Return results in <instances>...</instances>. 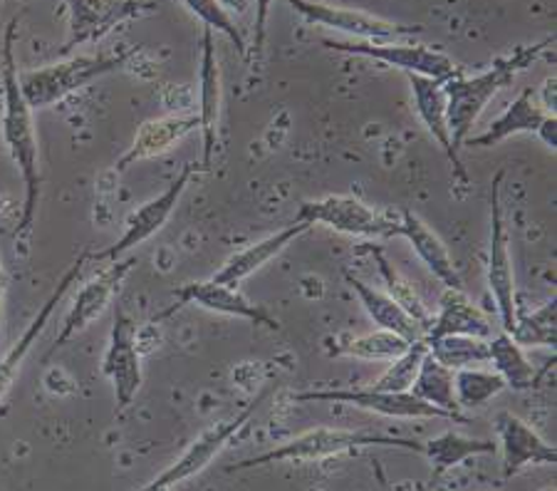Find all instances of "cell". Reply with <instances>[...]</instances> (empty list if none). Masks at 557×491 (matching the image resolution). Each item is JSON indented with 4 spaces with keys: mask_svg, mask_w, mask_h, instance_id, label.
Listing matches in <instances>:
<instances>
[{
    "mask_svg": "<svg viewBox=\"0 0 557 491\" xmlns=\"http://www.w3.org/2000/svg\"><path fill=\"white\" fill-rule=\"evenodd\" d=\"M137 56V48L120 50L114 56H72L67 60L52 62L38 70L17 75L23 97L33 110H45L65 100L72 93H79L97 79L127 67V62Z\"/></svg>",
    "mask_w": 557,
    "mask_h": 491,
    "instance_id": "4",
    "label": "cell"
},
{
    "mask_svg": "<svg viewBox=\"0 0 557 491\" xmlns=\"http://www.w3.org/2000/svg\"><path fill=\"white\" fill-rule=\"evenodd\" d=\"M555 85H557V77L550 75L541 87L535 89L537 102H541L545 114H553V118H555V112H557V89H555Z\"/></svg>",
    "mask_w": 557,
    "mask_h": 491,
    "instance_id": "37",
    "label": "cell"
},
{
    "mask_svg": "<svg viewBox=\"0 0 557 491\" xmlns=\"http://www.w3.org/2000/svg\"><path fill=\"white\" fill-rule=\"evenodd\" d=\"M275 0H256V17H253V60L260 62L265 50V40H268V15H271Z\"/></svg>",
    "mask_w": 557,
    "mask_h": 491,
    "instance_id": "36",
    "label": "cell"
},
{
    "mask_svg": "<svg viewBox=\"0 0 557 491\" xmlns=\"http://www.w3.org/2000/svg\"><path fill=\"white\" fill-rule=\"evenodd\" d=\"M506 172H498L491 182V241H488V291L496 300L500 326L510 333L516 326L518 298H516V275L513 258H510V236L503 217L500 186Z\"/></svg>",
    "mask_w": 557,
    "mask_h": 491,
    "instance_id": "9",
    "label": "cell"
},
{
    "mask_svg": "<svg viewBox=\"0 0 557 491\" xmlns=\"http://www.w3.org/2000/svg\"><path fill=\"white\" fill-rule=\"evenodd\" d=\"M429 355L436 363H442L448 370H466L479 368V365L488 363V341L471 335H444L426 341Z\"/></svg>",
    "mask_w": 557,
    "mask_h": 491,
    "instance_id": "31",
    "label": "cell"
},
{
    "mask_svg": "<svg viewBox=\"0 0 557 491\" xmlns=\"http://www.w3.org/2000/svg\"><path fill=\"white\" fill-rule=\"evenodd\" d=\"M543 491H555V487H545Z\"/></svg>",
    "mask_w": 557,
    "mask_h": 491,
    "instance_id": "41",
    "label": "cell"
},
{
    "mask_svg": "<svg viewBox=\"0 0 557 491\" xmlns=\"http://www.w3.org/2000/svg\"><path fill=\"white\" fill-rule=\"evenodd\" d=\"M5 296H8V273L0 258V355L5 351Z\"/></svg>",
    "mask_w": 557,
    "mask_h": 491,
    "instance_id": "38",
    "label": "cell"
},
{
    "mask_svg": "<svg viewBox=\"0 0 557 491\" xmlns=\"http://www.w3.org/2000/svg\"><path fill=\"white\" fill-rule=\"evenodd\" d=\"M132 266V258H120V261L107 263L100 273H95L92 279L79 289L75 300H72V306L65 312V318H62L60 333L55 335V343L50 345L48 357L52 353H58L60 347H65L75 335L85 333L95 320L102 318V312L116 296V291H120V285L127 279Z\"/></svg>",
    "mask_w": 557,
    "mask_h": 491,
    "instance_id": "12",
    "label": "cell"
},
{
    "mask_svg": "<svg viewBox=\"0 0 557 491\" xmlns=\"http://www.w3.org/2000/svg\"><path fill=\"white\" fill-rule=\"evenodd\" d=\"M547 114L541 107V102H537L535 89L528 87L506 107V112H503L498 120H493L488 124L486 132L473 134V137L463 142V147L488 149V147L500 145V142H506L510 137H518V134H537Z\"/></svg>",
    "mask_w": 557,
    "mask_h": 491,
    "instance_id": "22",
    "label": "cell"
},
{
    "mask_svg": "<svg viewBox=\"0 0 557 491\" xmlns=\"http://www.w3.org/2000/svg\"><path fill=\"white\" fill-rule=\"evenodd\" d=\"M263 400H265V392L263 395H258L256 400H250L248 407L240 409L236 417L211 425L199 440L188 444V450L172 464V467H166L157 479H151L149 484H144L139 491H169L176 484H182V481L201 475V471L209 467V464L219 457L223 450H226V444L233 440V437H236L250 422V417L256 415V409L260 407V402Z\"/></svg>",
    "mask_w": 557,
    "mask_h": 491,
    "instance_id": "8",
    "label": "cell"
},
{
    "mask_svg": "<svg viewBox=\"0 0 557 491\" xmlns=\"http://www.w3.org/2000/svg\"><path fill=\"white\" fill-rule=\"evenodd\" d=\"M409 392L411 395H417L419 400L429 402V405L444 409L448 415L469 419L461 409H458L456 392H454V370L444 368V365L436 363L429 353L424 357V363H421L414 385H411Z\"/></svg>",
    "mask_w": 557,
    "mask_h": 491,
    "instance_id": "28",
    "label": "cell"
},
{
    "mask_svg": "<svg viewBox=\"0 0 557 491\" xmlns=\"http://www.w3.org/2000/svg\"><path fill=\"white\" fill-rule=\"evenodd\" d=\"M409 85H411V95H414V107L419 120L424 122L426 132L434 137V142L442 147L444 155L448 157V162L454 164L456 174L466 179V172L461 167V159H458V151L451 145V130H448V120H446V93H444V83L431 77H421V75H407Z\"/></svg>",
    "mask_w": 557,
    "mask_h": 491,
    "instance_id": "23",
    "label": "cell"
},
{
    "mask_svg": "<svg viewBox=\"0 0 557 491\" xmlns=\"http://www.w3.org/2000/svg\"><path fill=\"white\" fill-rule=\"evenodd\" d=\"M310 229H312L310 223L293 221L290 226L275 231L273 236H265V238L256 241V244L240 248V251H236L231 258H226V263H223L219 271L213 273L211 281L226 283V285H238L240 281H246L248 275H253L256 271H260V268L271 263L273 258L281 256L285 248L293 244V241H298L302 234H308Z\"/></svg>",
    "mask_w": 557,
    "mask_h": 491,
    "instance_id": "21",
    "label": "cell"
},
{
    "mask_svg": "<svg viewBox=\"0 0 557 491\" xmlns=\"http://www.w3.org/2000/svg\"><path fill=\"white\" fill-rule=\"evenodd\" d=\"M295 13L302 15L310 25H320V28L339 30L349 35L347 40H399V38H414L421 33V25H404L386 21V17L364 13V11H349V8L327 5L322 0H285Z\"/></svg>",
    "mask_w": 557,
    "mask_h": 491,
    "instance_id": "11",
    "label": "cell"
},
{
    "mask_svg": "<svg viewBox=\"0 0 557 491\" xmlns=\"http://www.w3.org/2000/svg\"><path fill=\"white\" fill-rule=\"evenodd\" d=\"M70 5V38L60 52L67 56L77 45L102 40L116 25L144 17L157 11L149 0H67Z\"/></svg>",
    "mask_w": 557,
    "mask_h": 491,
    "instance_id": "14",
    "label": "cell"
},
{
    "mask_svg": "<svg viewBox=\"0 0 557 491\" xmlns=\"http://www.w3.org/2000/svg\"><path fill=\"white\" fill-rule=\"evenodd\" d=\"M357 251L359 254H370L374 258V263H376V268H380L382 279L386 283V293H389V296L397 300L399 306L407 310L409 316L414 318L421 328H424V333H429L431 320H434V316H431L429 308L424 306V300L419 298V293L414 291V285H411L407 279H404V275L397 271V268L389 263V258H386L374 244L359 246Z\"/></svg>",
    "mask_w": 557,
    "mask_h": 491,
    "instance_id": "29",
    "label": "cell"
},
{
    "mask_svg": "<svg viewBox=\"0 0 557 491\" xmlns=\"http://www.w3.org/2000/svg\"><path fill=\"white\" fill-rule=\"evenodd\" d=\"M102 372L112 380L116 413H124L141 388V351L139 328L124 308L114 310V323L107 345Z\"/></svg>",
    "mask_w": 557,
    "mask_h": 491,
    "instance_id": "13",
    "label": "cell"
},
{
    "mask_svg": "<svg viewBox=\"0 0 557 491\" xmlns=\"http://www.w3.org/2000/svg\"><path fill=\"white\" fill-rule=\"evenodd\" d=\"M488 363L493 365V372H498L503 382H506V388L516 392L533 390L537 380H541V375L533 368V363L528 360L523 347L506 330L488 337Z\"/></svg>",
    "mask_w": 557,
    "mask_h": 491,
    "instance_id": "27",
    "label": "cell"
},
{
    "mask_svg": "<svg viewBox=\"0 0 557 491\" xmlns=\"http://www.w3.org/2000/svg\"><path fill=\"white\" fill-rule=\"evenodd\" d=\"M196 130H199V118L196 114H169V118L147 120L137 130L132 147L116 162V172H127L137 162H147V159L166 155L176 142H182Z\"/></svg>",
    "mask_w": 557,
    "mask_h": 491,
    "instance_id": "20",
    "label": "cell"
},
{
    "mask_svg": "<svg viewBox=\"0 0 557 491\" xmlns=\"http://www.w3.org/2000/svg\"><path fill=\"white\" fill-rule=\"evenodd\" d=\"M15 30L17 17L8 23L3 33V60H0V79H3V118H0V132H3V142L8 155H11L13 164L17 167L23 179V213L17 221L15 238H25L33 231L35 217H38V204L42 192V176H40V149H38V134H35V120L33 107L25 102L21 83H17V60H15Z\"/></svg>",
    "mask_w": 557,
    "mask_h": 491,
    "instance_id": "1",
    "label": "cell"
},
{
    "mask_svg": "<svg viewBox=\"0 0 557 491\" xmlns=\"http://www.w3.org/2000/svg\"><path fill=\"white\" fill-rule=\"evenodd\" d=\"M330 50L345 52V56L370 58L384 65L397 67L407 75H421L446 83L461 73V67L446 56V52L429 48L421 42H397V40H322Z\"/></svg>",
    "mask_w": 557,
    "mask_h": 491,
    "instance_id": "5",
    "label": "cell"
},
{
    "mask_svg": "<svg viewBox=\"0 0 557 491\" xmlns=\"http://www.w3.org/2000/svg\"><path fill=\"white\" fill-rule=\"evenodd\" d=\"M409 341L397 333H389V330H372L367 335L357 337H345L335 345L332 355L343 357H355V360H367V363H392L397 360L401 353L409 351Z\"/></svg>",
    "mask_w": 557,
    "mask_h": 491,
    "instance_id": "30",
    "label": "cell"
},
{
    "mask_svg": "<svg viewBox=\"0 0 557 491\" xmlns=\"http://www.w3.org/2000/svg\"><path fill=\"white\" fill-rule=\"evenodd\" d=\"M199 130L203 137V159L201 169L209 172L215 155V142H219V122H221V105H223V83H221V65L219 52H215L213 30L203 28L201 33V75H199Z\"/></svg>",
    "mask_w": 557,
    "mask_h": 491,
    "instance_id": "18",
    "label": "cell"
},
{
    "mask_svg": "<svg viewBox=\"0 0 557 491\" xmlns=\"http://www.w3.org/2000/svg\"><path fill=\"white\" fill-rule=\"evenodd\" d=\"M293 402H330V405H347L364 409L392 419H446V422L466 425L469 419L454 417L429 402L419 400L411 392H386L374 388H349V390H308L293 392Z\"/></svg>",
    "mask_w": 557,
    "mask_h": 491,
    "instance_id": "7",
    "label": "cell"
},
{
    "mask_svg": "<svg viewBox=\"0 0 557 491\" xmlns=\"http://www.w3.org/2000/svg\"><path fill=\"white\" fill-rule=\"evenodd\" d=\"M219 3L226 8V11H238V13H246L248 8V0H219Z\"/></svg>",
    "mask_w": 557,
    "mask_h": 491,
    "instance_id": "40",
    "label": "cell"
},
{
    "mask_svg": "<svg viewBox=\"0 0 557 491\" xmlns=\"http://www.w3.org/2000/svg\"><path fill=\"white\" fill-rule=\"evenodd\" d=\"M345 281L349 289L355 291V296L362 303V308L367 316L372 318V323L380 328V330H389V333H397L401 337H407L409 343H417V341H424L426 333L424 328H421L414 318L409 316L407 310H404L397 300H394L389 293H382L372 289V285H367L364 281H359L357 275L352 273H345Z\"/></svg>",
    "mask_w": 557,
    "mask_h": 491,
    "instance_id": "25",
    "label": "cell"
},
{
    "mask_svg": "<svg viewBox=\"0 0 557 491\" xmlns=\"http://www.w3.org/2000/svg\"><path fill=\"white\" fill-rule=\"evenodd\" d=\"M444 335H471L488 341L493 335V326L486 312L475 306L473 300H469L463 291L446 289L424 341H434V337Z\"/></svg>",
    "mask_w": 557,
    "mask_h": 491,
    "instance_id": "24",
    "label": "cell"
},
{
    "mask_svg": "<svg viewBox=\"0 0 557 491\" xmlns=\"http://www.w3.org/2000/svg\"><path fill=\"white\" fill-rule=\"evenodd\" d=\"M429 353L426 341H417L409 345L407 353H401L397 360L389 363V368H386L380 378L374 380V390H386V392H409L411 385H414L417 375L421 363H424V357Z\"/></svg>",
    "mask_w": 557,
    "mask_h": 491,
    "instance_id": "35",
    "label": "cell"
},
{
    "mask_svg": "<svg viewBox=\"0 0 557 491\" xmlns=\"http://www.w3.org/2000/svg\"><path fill=\"white\" fill-rule=\"evenodd\" d=\"M550 45H555V38H545L533 45H518L510 56H503L493 60L488 70H483L479 75H463V70L451 79L444 83L446 93V120L448 130H451V145L456 151H461L463 142L471 137L473 124L486 110L488 102L496 97L503 87H508L513 79L525 73L528 67H533L541 60Z\"/></svg>",
    "mask_w": 557,
    "mask_h": 491,
    "instance_id": "2",
    "label": "cell"
},
{
    "mask_svg": "<svg viewBox=\"0 0 557 491\" xmlns=\"http://www.w3.org/2000/svg\"><path fill=\"white\" fill-rule=\"evenodd\" d=\"M87 256L89 254H83L75 263L70 266V271L58 281V289L52 291L50 298L42 303V308L38 310V316L33 318V323L25 328V333L11 345V351H3V355H0V402H3L8 397V392L13 390L17 375H21L30 351L38 345L40 335L45 333V328H48L52 312L58 310L62 300H65V296L72 291V285H77V281L83 279Z\"/></svg>",
    "mask_w": 557,
    "mask_h": 491,
    "instance_id": "16",
    "label": "cell"
},
{
    "mask_svg": "<svg viewBox=\"0 0 557 491\" xmlns=\"http://www.w3.org/2000/svg\"><path fill=\"white\" fill-rule=\"evenodd\" d=\"M295 221H305L310 226H325L345 236H394V219L384 217L382 211H376L370 204L357 199V196L345 194L305 201Z\"/></svg>",
    "mask_w": 557,
    "mask_h": 491,
    "instance_id": "10",
    "label": "cell"
},
{
    "mask_svg": "<svg viewBox=\"0 0 557 491\" xmlns=\"http://www.w3.org/2000/svg\"><path fill=\"white\" fill-rule=\"evenodd\" d=\"M496 430L503 452V479H513L528 467H550L557 464V450L545 442L525 419L513 413H500Z\"/></svg>",
    "mask_w": 557,
    "mask_h": 491,
    "instance_id": "17",
    "label": "cell"
},
{
    "mask_svg": "<svg viewBox=\"0 0 557 491\" xmlns=\"http://www.w3.org/2000/svg\"><path fill=\"white\" fill-rule=\"evenodd\" d=\"M199 172H201V167L186 164L182 172L176 174L174 182L166 186L164 192L157 194L154 199L144 201L141 207H137V209L129 213L127 223H124L122 236L116 238L112 246L102 248V251H97V254H92L89 258H92L95 263L120 261V258H124L129 251H134V248L141 246L144 241H149L151 236H157L159 231L166 226V221L174 217V211L178 207V201H182L184 192L188 189V184H191L194 174H199Z\"/></svg>",
    "mask_w": 557,
    "mask_h": 491,
    "instance_id": "6",
    "label": "cell"
},
{
    "mask_svg": "<svg viewBox=\"0 0 557 491\" xmlns=\"http://www.w3.org/2000/svg\"><path fill=\"white\" fill-rule=\"evenodd\" d=\"M496 446L498 444L493 440H473V437H463L454 430L431 437L429 442L421 444V454L431 464V484H436L451 469L461 467L463 462L483 457V454H493Z\"/></svg>",
    "mask_w": 557,
    "mask_h": 491,
    "instance_id": "26",
    "label": "cell"
},
{
    "mask_svg": "<svg viewBox=\"0 0 557 491\" xmlns=\"http://www.w3.org/2000/svg\"><path fill=\"white\" fill-rule=\"evenodd\" d=\"M535 137L541 139L547 149L555 151L557 149V118H553V114H547Z\"/></svg>",
    "mask_w": 557,
    "mask_h": 491,
    "instance_id": "39",
    "label": "cell"
},
{
    "mask_svg": "<svg viewBox=\"0 0 557 491\" xmlns=\"http://www.w3.org/2000/svg\"><path fill=\"white\" fill-rule=\"evenodd\" d=\"M506 388V382L498 372L483 368H466L454 372V392L458 409H481L493 397H498Z\"/></svg>",
    "mask_w": 557,
    "mask_h": 491,
    "instance_id": "32",
    "label": "cell"
},
{
    "mask_svg": "<svg viewBox=\"0 0 557 491\" xmlns=\"http://www.w3.org/2000/svg\"><path fill=\"white\" fill-rule=\"evenodd\" d=\"M555 316H557V300H547L535 312H516V326L510 330V337L520 345V347H547V351L555 353V343H557V326H555Z\"/></svg>",
    "mask_w": 557,
    "mask_h": 491,
    "instance_id": "33",
    "label": "cell"
},
{
    "mask_svg": "<svg viewBox=\"0 0 557 491\" xmlns=\"http://www.w3.org/2000/svg\"><path fill=\"white\" fill-rule=\"evenodd\" d=\"M184 306H199L209 312H219V316H231V318H244L253 326H263L268 330H281L277 318L271 316L263 306H258L244 293L238 291V285H226L215 281H191L184 283L182 289L174 293V306L169 308L164 316H172L174 310ZM161 316V318H164Z\"/></svg>",
    "mask_w": 557,
    "mask_h": 491,
    "instance_id": "15",
    "label": "cell"
},
{
    "mask_svg": "<svg viewBox=\"0 0 557 491\" xmlns=\"http://www.w3.org/2000/svg\"><path fill=\"white\" fill-rule=\"evenodd\" d=\"M188 13H194L203 23V28L215 30L233 42V48L238 50V56H248V45L244 38V30L238 28V23L233 21L231 13L223 8L219 0H178Z\"/></svg>",
    "mask_w": 557,
    "mask_h": 491,
    "instance_id": "34",
    "label": "cell"
},
{
    "mask_svg": "<svg viewBox=\"0 0 557 491\" xmlns=\"http://www.w3.org/2000/svg\"><path fill=\"white\" fill-rule=\"evenodd\" d=\"M362 446H394V450H407L421 454V444L414 440H401V437L374 434V432H357V430H332V427H314L310 432H302L293 440L275 444L273 450L260 452L256 457H248L238 464H231L226 471H246L256 467H268V464H308L320 462L337 454L362 450Z\"/></svg>",
    "mask_w": 557,
    "mask_h": 491,
    "instance_id": "3",
    "label": "cell"
},
{
    "mask_svg": "<svg viewBox=\"0 0 557 491\" xmlns=\"http://www.w3.org/2000/svg\"><path fill=\"white\" fill-rule=\"evenodd\" d=\"M394 236H404L414 248L417 256L424 261V266L434 273V279L442 281L446 289L463 291V281L458 268L454 266V258L436 231L429 229V223L411 209H401L399 221H394Z\"/></svg>",
    "mask_w": 557,
    "mask_h": 491,
    "instance_id": "19",
    "label": "cell"
}]
</instances>
